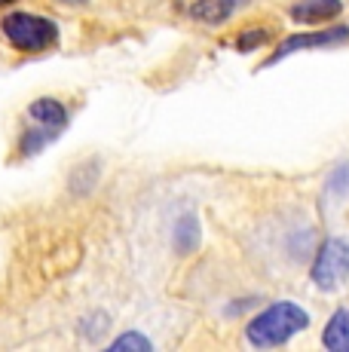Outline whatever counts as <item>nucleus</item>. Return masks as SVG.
I'll return each mask as SVG.
<instances>
[{
  "label": "nucleus",
  "instance_id": "f257e3e1",
  "mask_svg": "<svg viewBox=\"0 0 349 352\" xmlns=\"http://www.w3.org/2000/svg\"><path fill=\"white\" fill-rule=\"evenodd\" d=\"M310 324V316L291 300H279L273 307H267L260 316H254L245 328V337L251 346L258 349H270V346H282L288 343L294 334Z\"/></svg>",
  "mask_w": 349,
  "mask_h": 352
},
{
  "label": "nucleus",
  "instance_id": "f03ea898",
  "mask_svg": "<svg viewBox=\"0 0 349 352\" xmlns=\"http://www.w3.org/2000/svg\"><path fill=\"white\" fill-rule=\"evenodd\" d=\"M0 34L3 40L19 52H46L58 43V25L46 16H34V12H6L0 19Z\"/></svg>",
  "mask_w": 349,
  "mask_h": 352
},
{
  "label": "nucleus",
  "instance_id": "7ed1b4c3",
  "mask_svg": "<svg viewBox=\"0 0 349 352\" xmlns=\"http://www.w3.org/2000/svg\"><path fill=\"white\" fill-rule=\"evenodd\" d=\"M310 279L315 282V288L322 291H334L340 288L349 279V242L346 239H325L319 245V254L313 261L310 270Z\"/></svg>",
  "mask_w": 349,
  "mask_h": 352
},
{
  "label": "nucleus",
  "instance_id": "20e7f679",
  "mask_svg": "<svg viewBox=\"0 0 349 352\" xmlns=\"http://www.w3.org/2000/svg\"><path fill=\"white\" fill-rule=\"evenodd\" d=\"M349 40V28L337 25V28H325V31H306V34H291L285 37L282 43L273 50V56L267 58L260 67H270V65H279L282 58H288L291 52H300V50H322V46H334V43H344Z\"/></svg>",
  "mask_w": 349,
  "mask_h": 352
},
{
  "label": "nucleus",
  "instance_id": "39448f33",
  "mask_svg": "<svg viewBox=\"0 0 349 352\" xmlns=\"http://www.w3.org/2000/svg\"><path fill=\"white\" fill-rule=\"evenodd\" d=\"M248 3H251V0H196V3L190 6V16L203 25H224L227 19H233L239 10H245Z\"/></svg>",
  "mask_w": 349,
  "mask_h": 352
},
{
  "label": "nucleus",
  "instance_id": "423d86ee",
  "mask_svg": "<svg viewBox=\"0 0 349 352\" xmlns=\"http://www.w3.org/2000/svg\"><path fill=\"white\" fill-rule=\"evenodd\" d=\"M62 132L65 129H58V126L31 120V126L22 129V138H19V157H37L40 151H46V147L52 144V141H58Z\"/></svg>",
  "mask_w": 349,
  "mask_h": 352
},
{
  "label": "nucleus",
  "instance_id": "0eeeda50",
  "mask_svg": "<svg viewBox=\"0 0 349 352\" xmlns=\"http://www.w3.org/2000/svg\"><path fill=\"white\" fill-rule=\"evenodd\" d=\"M344 3L340 0H300L291 6V19L300 25H315V22H328V19H337Z\"/></svg>",
  "mask_w": 349,
  "mask_h": 352
},
{
  "label": "nucleus",
  "instance_id": "6e6552de",
  "mask_svg": "<svg viewBox=\"0 0 349 352\" xmlns=\"http://www.w3.org/2000/svg\"><path fill=\"white\" fill-rule=\"evenodd\" d=\"M322 343L334 352H349V309H337L331 316L325 334H322Z\"/></svg>",
  "mask_w": 349,
  "mask_h": 352
},
{
  "label": "nucleus",
  "instance_id": "1a4fd4ad",
  "mask_svg": "<svg viewBox=\"0 0 349 352\" xmlns=\"http://www.w3.org/2000/svg\"><path fill=\"white\" fill-rule=\"evenodd\" d=\"M172 239H174V248H178L181 254L193 252V248H196V242H199V224H196V218H193V214H181L178 224H174Z\"/></svg>",
  "mask_w": 349,
  "mask_h": 352
},
{
  "label": "nucleus",
  "instance_id": "9d476101",
  "mask_svg": "<svg viewBox=\"0 0 349 352\" xmlns=\"http://www.w3.org/2000/svg\"><path fill=\"white\" fill-rule=\"evenodd\" d=\"M107 349L111 352H147V349H153V343L147 340L144 334H138V331H126V334H120Z\"/></svg>",
  "mask_w": 349,
  "mask_h": 352
},
{
  "label": "nucleus",
  "instance_id": "9b49d317",
  "mask_svg": "<svg viewBox=\"0 0 349 352\" xmlns=\"http://www.w3.org/2000/svg\"><path fill=\"white\" fill-rule=\"evenodd\" d=\"M107 328H111V319H107L104 313H89V316H83V319H80V334H83L89 343L102 340V334Z\"/></svg>",
  "mask_w": 349,
  "mask_h": 352
},
{
  "label": "nucleus",
  "instance_id": "f8f14e48",
  "mask_svg": "<svg viewBox=\"0 0 349 352\" xmlns=\"http://www.w3.org/2000/svg\"><path fill=\"white\" fill-rule=\"evenodd\" d=\"M270 37H273V34L267 31V28L243 31V34H239V37H236V50H239V52H251V50H258V46H264Z\"/></svg>",
  "mask_w": 349,
  "mask_h": 352
},
{
  "label": "nucleus",
  "instance_id": "ddd939ff",
  "mask_svg": "<svg viewBox=\"0 0 349 352\" xmlns=\"http://www.w3.org/2000/svg\"><path fill=\"white\" fill-rule=\"evenodd\" d=\"M58 3H68V6H86L89 0H58Z\"/></svg>",
  "mask_w": 349,
  "mask_h": 352
},
{
  "label": "nucleus",
  "instance_id": "4468645a",
  "mask_svg": "<svg viewBox=\"0 0 349 352\" xmlns=\"http://www.w3.org/2000/svg\"><path fill=\"white\" fill-rule=\"evenodd\" d=\"M10 3H16V0H0V6H10Z\"/></svg>",
  "mask_w": 349,
  "mask_h": 352
}]
</instances>
